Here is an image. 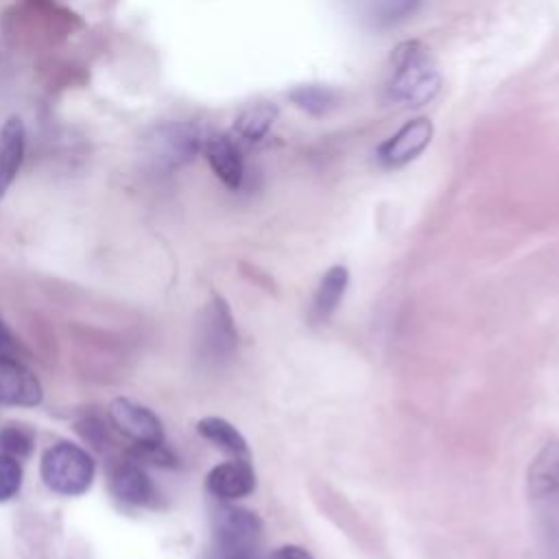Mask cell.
<instances>
[{
  "label": "cell",
  "instance_id": "obj_16",
  "mask_svg": "<svg viewBox=\"0 0 559 559\" xmlns=\"http://www.w3.org/2000/svg\"><path fill=\"white\" fill-rule=\"evenodd\" d=\"M207 334L205 341L214 354H229L236 345V330L231 323V314L223 299H214L207 308Z\"/></svg>",
  "mask_w": 559,
  "mask_h": 559
},
{
  "label": "cell",
  "instance_id": "obj_20",
  "mask_svg": "<svg viewBox=\"0 0 559 559\" xmlns=\"http://www.w3.org/2000/svg\"><path fill=\"white\" fill-rule=\"evenodd\" d=\"M22 463L20 459L0 452V502H9L22 489Z\"/></svg>",
  "mask_w": 559,
  "mask_h": 559
},
{
  "label": "cell",
  "instance_id": "obj_18",
  "mask_svg": "<svg viewBox=\"0 0 559 559\" xmlns=\"http://www.w3.org/2000/svg\"><path fill=\"white\" fill-rule=\"evenodd\" d=\"M419 7L421 0H371L367 17L376 28H389L415 15Z\"/></svg>",
  "mask_w": 559,
  "mask_h": 559
},
{
  "label": "cell",
  "instance_id": "obj_22",
  "mask_svg": "<svg viewBox=\"0 0 559 559\" xmlns=\"http://www.w3.org/2000/svg\"><path fill=\"white\" fill-rule=\"evenodd\" d=\"M15 352H17V343H15L13 334L9 332V328L4 325V321L0 319V354L15 356Z\"/></svg>",
  "mask_w": 559,
  "mask_h": 559
},
{
  "label": "cell",
  "instance_id": "obj_11",
  "mask_svg": "<svg viewBox=\"0 0 559 559\" xmlns=\"http://www.w3.org/2000/svg\"><path fill=\"white\" fill-rule=\"evenodd\" d=\"M207 157V164L212 166L214 175L227 186V188H240L245 177V164L238 142L227 133H212L203 138V148Z\"/></svg>",
  "mask_w": 559,
  "mask_h": 559
},
{
  "label": "cell",
  "instance_id": "obj_9",
  "mask_svg": "<svg viewBox=\"0 0 559 559\" xmlns=\"http://www.w3.org/2000/svg\"><path fill=\"white\" fill-rule=\"evenodd\" d=\"M111 496L127 507H155L157 487L138 461L116 463L109 472Z\"/></svg>",
  "mask_w": 559,
  "mask_h": 559
},
{
  "label": "cell",
  "instance_id": "obj_2",
  "mask_svg": "<svg viewBox=\"0 0 559 559\" xmlns=\"http://www.w3.org/2000/svg\"><path fill=\"white\" fill-rule=\"evenodd\" d=\"M528 493L548 559H559V443L548 441L528 469Z\"/></svg>",
  "mask_w": 559,
  "mask_h": 559
},
{
  "label": "cell",
  "instance_id": "obj_17",
  "mask_svg": "<svg viewBox=\"0 0 559 559\" xmlns=\"http://www.w3.org/2000/svg\"><path fill=\"white\" fill-rule=\"evenodd\" d=\"M288 98L310 116H323L338 105V92L319 83L297 85L288 92Z\"/></svg>",
  "mask_w": 559,
  "mask_h": 559
},
{
  "label": "cell",
  "instance_id": "obj_12",
  "mask_svg": "<svg viewBox=\"0 0 559 559\" xmlns=\"http://www.w3.org/2000/svg\"><path fill=\"white\" fill-rule=\"evenodd\" d=\"M26 148V129L22 118L11 116L0 129V197L13 183Z\"/></svg>",
  "mask_w": 559,
  "mask_h": 559
},
{
  "label": "cell",
  "instance_id": "obj_4",
  "mask_svg": "<svg viewBox=\"0 0 559 559\" xmlns=\"http://www.w3.org/2000/svg\"><path fill=\"white\" fill-rule=\"evenodd\" d=\"M39 476L52 493L74 498L92 487L96 463L85 448L72 441H57L44 450Z\"/></svg>",
  "mask_w": 559,
  "mask_h": 559
},
{
  "label": "cell",
  "instance_id": "obj_15",
  "mask_svg": "<svg viewBox=\"0 0 559 559\" xmlns=\"http://www.w3.org/2000/svg\"><path fill=\"white\" fill-rule=\"evenodd\" d=\"M277 105L271 100H258L247 105L234 120L236 138L245 142H260L277 118Z\"/></svg>",
  "mask_w": 559,
  "mask_h": 559
},
{
  "label": "cell",
  "instance_id": "obj_19",
  "mask_svg": "<svg viewBox=\"0 0 559 559\" xmlns=\"http://www.w3.org/2000/svg\"><path fill=\"white\" fill-rule=\"evenodd\" d=\"M35 448V430L24 424H7L0 428V452L26 459Z\"/></svg>",
  "mask_w": 559,
  "mask_h": 559
},
{
  "label": "cell",
  "instance_id": "obj_5",
  "mask_svg": "<svg viewBox=\"0 0 559 559\" xmlns=\"http://www.w3.org/2000/svg\"><path fill=\"white\" fill-rule=\"evenodd\" d=\"M146 148L153 162L162 168H179L192 162L203 148V138L199 129L188 122H164L151 129Z\"/></svg>",
  "mask_w": 559,
  "mask_h": 559
},
{
  "label": "cell",
  "instance_id": "obj_1",
  "mask_svg": "<svg viewBox=\"0 0 559 559\" xmlns=\"http://www.w3.org/2000/svg\"><path fill=\"white\" fill-rule=\"evenodd\" d=\"M441 87L439 68L421 41H402L389 59L384 94L402 107H421Z\"/></svg>",
  "mask_w": 559,
  "mask_h": 559
},
{
  "label": "cell",
  "instance_id": "obj_13",
  "mask_svg": "<svg viewBox=\"0 0 559 559\" xmlns=\"http://www.w3.org/2000/svg\"><path fill=\"white\" fill-rule=\"evenodd\" d=\"M347 284H349V273L345 266L336 264L325 271V275L321 277L319 288L314 293L312 308H310V317L314 323H325L334 314V310L338 308V304L345 295Z\"/></svg>",
  "mask_w": 559,
  "mask_h": 559
},
{
  "label": "cell",
  "instance_id": "obj_10",
  "mask_svg": "<svg viewBox=\"0 0 559 559\" xmlns=\"http://www.w3.org/2000/svg\"><path fill=\"white\" fill-rule=\"evenodd\" d=\"M205 487L216 500L231 502L249 496L255 489V472L249 461L231 459L210 469Z\"/></svg>",
  "mask_w": 559,
  "mask_h": 559
},
{
  "label": "cell",
  "instance_id": "obj_3",
  "mask_svg": "<svg viewBox=\"0 0 559 559\" xmlns=\"http://www.w3.org/2000/svg\"><path fill=\"white\" fill-rule=\"evenodd\" d=\"M260 546L262 522L253 511L227 502L214 509L203 559H260Z\"/></svg>",
  "mask_w": 559,
  "mask_h": 559
},
{
  "label": "cell",
  "instance_id": "obj_7",
  "mask_svg": "<svg viewBox=\"0 0 559 559\" xmlns=\"http://www.w3.org/2000/svg\"><path fill=\"white\" fill-rule=\"evenodd\" d=\"M432 140V122L428 118L408 120L397 133L386 138L376 157L384 168H402L413 162Z\"/></svg>",
  "mask_w": 559,
  "mask_h": 559
},
{
  "label": "cell",
  "instance_id": "obj_6",
  "mask_svg": "<svg viewBox=\"0 0 559 559\" xmlns=\"http://www.w3.org/2000/svg\"><path fill=\"white\" fill-rule=\"evenodd\" d=\"M107 419L133 445L164 443V428L159 417L144 404H138L129 397H116L107 408Z\"/></svg>",
  "mask_w": 559,
  "mask_h": 559
},
{
  "label": "cell",
  "instance_id": "obj_21",
  "mask_svg": "<svg viewBox=\"0 0 559 559\" xmlns=\"http://www.w3.org/2000/svg\"><path fill=\"white\" fill-rule=\"evenodd\" d=\"M269 559H314V557H312L306 548L288 544V546H280V548H275V550L271 552V557H269Z\"/></svg>",
  "mask_w": 559,
  "mask_h": 559
},
{
  "label": "cell",
  "instance_id": "obj_14",
  "mask_svg": "<svg viewBox=\"0 0 559 559\" xmlns=\"http://www.w3.org/2000/svg\"><path fill=\"white\" fill-rule=\"evenodd\" d=\"M197 432L216 445L221 452L229 454L231 459H242L249 461V445L245 437L223 417H203L197 424Z\"/></svg>",
  "mask_w": 559,
  "mask_h": 559
},
{
  "label": "cell",
  "instance_id": "obj_8",
  "mask_svg": "<svg viewBox=\"0 0 559 559\" xmlns=\"http://www.w3.org/2000/svg\"><path fill=\"white\" fill-rule=\"evenodd\" d=\"M44 389L37 376L15 356L0 354V404L2 406H37Z\"/></svg>",
  "mask_w": 559,
  "mask_h": 559
}]
</instances>
